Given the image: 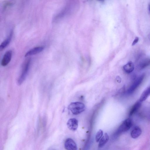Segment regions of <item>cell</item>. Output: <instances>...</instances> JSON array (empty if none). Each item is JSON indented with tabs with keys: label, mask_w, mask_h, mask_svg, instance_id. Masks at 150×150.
<instances>
[{
	"label": "cell",
	"mask_w": 150,
	"mask_h": 150,
	"mask_svg": "<svg viewBox=\"0 0 150 150\" xmlns=\"http://www.w3.org/2000/svg\"><path fill=\"white\" fill-rule=\"evenodd\" d=\"M68 109L74 115H78L85 109V105L83 103L76 102L71 103L69 105Z\"/></svg>",
	"instance_id": "obj_1"
},
{
	"label": "cell",
	"mask_w": 150,
	"mask_h": 150,
	"mask_svg": "<svg viewBox=\"0 0 150 150\" xmlns=\"http://www.w3.org/2000/svg\"><path fill=\"white\" fill-rule=\"evenodd\" d=\"M132 125V122L131 119L127 118L124 120L120 126L115 134L118 135L123 132H126L129 130Z\"/></svg>",
	"instance_id": "obj_2"
},
{
	"label": "cell",
	"mask_w": 150,
	"mask_h": 150,
	"mask_svg": "<svg viewBox=\"0 0 150 150\" xmlns=\"http://www.w3.org/2000/svg\"><path fill=\"white\" fill-rule=\"evenodd\" d=\"M30 62V59H29L25 63L21 73L17 80V83L18 85H21L25 80L28 71Z\"/></svg>",
	"instance_id": "obj_3"
},
{
	"label": "cell",
	"mask_w": 150,
	"mask_h": 150,
	"mask_svg": "<svg viewBox=\"0 0 150 150\" xmlns=\"http://www.w3.org/2000/svg\"><path fill=\"white\" fill-rule=\"evenodd\" d=\"M144 77V75L143 74L137 79L128 89L127 93L131 94L142 83Z\"/></svg>",
	"instance_id": "obj_4"
},
{
	"label": "cell",
	"mask_w": 150,
	"mask_h": 150,
	"mask_svg": "<svg viewBox=\"0 0 150 150\" xmlns=\"http://www.w3.org/2000/svg\"><path fill=\"white\" fill-rule=\"evenodd\" d=\"M64 147L67 150H76L77 149V145L74 141L72 139L68 138L65 141Z\"/></svg>",
	"instance_id": "obj_5"
},
{
	"label": "cell",
	"mask_w": 150,
	"mask_h": 150,
	"mask_svg": "<svg viewBox=\"0 0 150 150\" xmlns=\"http://www.w3.org/2000/svg\"><path fill=\"white\" fill-rule=\"evenodd\" d=\"M12 56V51L9 50L4 54L1 62V65L3 66L7 65L10 62Z\"/></svg>",
	"instance_id": "obj_6"
},
{
	"label": "cell",
	"mask_w": 150,
	"mask_h": 150,
	"mask_svg": "<svg viewBox=\"0 0 150 150\" xmlns=\"http://www.w3.org/2000/svg\"><path fill=\"white\" fill-rule=\"evenodd\" d=\"M67 125L69 129L72 131H75L78 127V120L75 118H70L68 121Z\"/></svg>",
	"instance_id": "obj_7"
},
{
	"label": "cell",
	"mask_w": 150,
	"mask_h": 150,
	"mask_svg": "<svg viewBox=\"0 0 150 150\" xmlns=\"http://www.w3.org/2000/svg\"><path fill=\"white\" fill-rule=\"evenodd\" d=\"M13 34V31L11 30L7 37L0 45V51L3 50L10 43Z\"/></svg>",
	"instance_id": "obj_8"
},
{
	"label": "cell",
	"mask_w": 150,
	"mask_h": 150,
	"mask_svg": "<svg viewBox=\"0 0 150 150\" xmlns=\"http://www.w3.org/2000/svg\"><path fill=\"white\" fill-rule=\"evenodd\" d=\"M44 49L43 47H38L33 48L28 52H27L25 55V57L37 54L42 52Z\"/></svg>",
	"instance_id": "obj_9"
},
{
	"label": "cell",
	"mask_w": 150,
	"mask_h": 150,
	"mask_svg": "<svg viewBox=\"0 0 150 150\" xmlns=\"http://www.w3.org/2000/svg\"><path fill=\"white\" fill-rule=\"evenodd\" d=\"M142 131L140 127L138 126H135L132 130L130 134L131 137L134 139H135L141 134Z\"/></svg>",
	"instance_id": "obj_10"
},
{
	"label": "cell",
	"mask_w": 150,
	"mask_h": 150,
	"mask_svg": "<svg viewBox=\"0 0 150 150\" xmlns=\"http://www.w3.org/2000/svg\"><path fill=\"white\" fill-rule=\"evenodd\" d=\"M124 71L127 73H130L132 72L134 69V65L131 61L128 62L123 66Z\"/></svg>",
	"instance_id": "obj_11"
},
{
	"label": "cell",
	"mask_w": 150,
	"mask_h": 150,
	"mask_svg": "<svg viewBox=\"0 0 150 150\" xmlns=\"http://www.w3.org/2000/svg\"><path fill=\"white\" fill-rule=\"evenodd\" d=\"M109 139L108 134L106 133H105L99 141L98 147L101 148L104 146L108 141Z\"/></svg>",
	"instance_id": "obj_12"
},
{
	"label": "cell",
	"mask_w": 150,
	"mask_h": 150,
	"mask_svg": "<svg viewBox=\"0 0 150 150\" xmlns=\"http://www.w3.org/2000/svg\"><path fill=\"white\" fill-rule=\"evenodd\" d=\"M150 93V87H147L142 92L139 98V101L142 102L145 100L149 95Z\"/></svg>",
	"instance_id": "obj_13"
},
{
	"label": "cell",
	"mask_w": 150,
	"mask_h": 150,
	"mask_svg": "<svg viewBox=\"0 0 150 150\" xmlns=\"http://www.w3.org/2000/svg\"><path fill=\"white\" fill-rule=\"evenodd\" d=\"M141 102L139 101L135 103L132 106L129 112V115H132L135 113L139 108L141 105Z\"/></svg>",
	"instance_id": "obj_14"
},
{
	"label": "cell",
	"mask_w": 150,
	"mask_h": 150,
	"mask_svg": "<svg viewBox=\"0 0 150 150\" xmlns=\"http://www.w3.org/2000/svg\"><path fill=\"white\" fill-rule=\"evenodd\" d=\"M150 60L149 58L145 59L143 60L139 64V68L140 69H144L150 64Z\"/></svg>",
	"instance_id": "obj_15"
},
{
	"label": "cell",
	"mask_w": 150,
	"mask_h": 150,
	"mask_svg": "<svg viewBox=\"0 0 150 150\" xmlns=\"http://www.w3.org/2000/svg\"><path fill=\"white\" fill-rule=\"evenodd\" d=\"M103 132L101 129L99 130L97 132L95 137L96 140V142H99L100 139L103 135Z\"/></svg>",
	"instance_id": "obj_16"
},
{
	"label": "cell",
	"mask_w": 150,
	"mask_h": 150,
	"mask_svg": "<svg viewBox=\"0 0 150 150\" xmlns=\"http://www.w3.org/2000/svg\"><path fill=\"white\" fill-rule=\"evenodd\" d=\"M139 38L138 37H136L134 40L133 41L132 45L133 46L136 44L139 41Z\"/></svg>",
	"instance_id": "obj_17"
},
{
	"label": "cell",
	"mask_w": 150,
	"mask_h": 150,
	"mask_svg": "<svg viewBox=\"0 0 150 150\" xmlns=\"http://www.w3.org/2000/svg\"><path fill=\"white\" fill-rule=\"evenodd\" d=\"M117 81L119 83L121 81V78L119 76H117L116 78Z\"/></svg>",
	"instance_id": "obj_18"
},
{
	"label": "cell",
	"mask_w": 150,
	"mask_h": 150,
	"mask_svg": "<svg viewBox=\"0 0 150 150\" xmlns=\"http://www.w3.org/2000/svg\"><path fill=\"white\" fill-rule=\"evenodd\" d=\"M100 1H103L104 0H98Z\"/></svg>",
	"instance_id": "obj_19"
}]
</instances>
